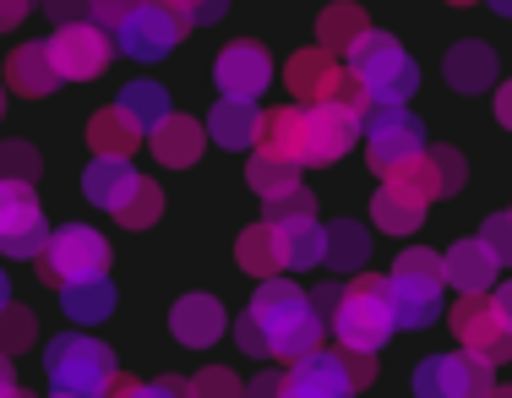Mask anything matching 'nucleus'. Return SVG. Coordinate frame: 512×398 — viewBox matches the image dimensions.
Listing matches in <instances>:
<instances>
[{
  "label": "nucleus",
  "mask_w": 512,
  "mask_h": 398,
  "mask_svg": "<svg viewBox=\"0 0 512 398\" xmlns=\"http://www.w3.org/2000/svg\"><path fill=\"white\" fill-rule=\"evenodd\" d=\"M246 317L256 322V328H262L267 355H273V360H289V366H300L306 355H316V349H322L327 317L311 306L306 289L289 284V279H267V284L251 295Z\"/></svg>",
  "instance_id": "obj_1"
},
{
  "label": "nucleus",
  "mask_w": 512,
  "mask_h": 398,
  "mask_svg": "<svg viewBox=\"0 0 512 398\" xmlns=\"http://www.w3.org/2000/svg\"><path fill=\"white\" fill-rule=\"evenodd\" d=\"M327 322H333V333H338V349H365V355H376V349L398 333L393 284H387L382 273H355L349 289H344V300H338V311Z\"/></svg>",
  "instance_id": "obj_2"
},
{
  "label": "nucleus",
  "mask_w": 512,
  "mask_h": 398,
  "mask_svg": "<svg viewBox=\"0 0 512 398\" xmlns=\"http://www.w3.org/2000/svg\"><path fill=\"white\" fill-rule=\"evenodd\" d=\"M44 371H50V388L66 398H109L120 382L115 355L99 339H82V333H60L44 349Z\"/></svg>",
  "instance_id": "obj_3"
},
{
  "label": "nucleus",
  "mask_w": 512,
  "mask_h": 398,
  "mask_svg": "<svg viewBox=\"0 0 512 398\" xmlns=\"http://www.w3.org/2000/svg\"><path fill=\"white\" fill-rule=\"evenodd\" d=\"M344 60H349V71L365 82L371 104H382V110H404L409 93L420 88V66L404 55V44H398L393 33H376L371 28Z\"/></svg>",
  "instance_id": "obj_4"
},
{
  "label": "nucleus",
  "mask_w": 512,
  "mask_h": 398,
  "mask_svg": "<svg viewBox=\"0 0 512 398\" xmlns=\"http://www.w3.org/2000/svg\"><path fill=\"white\" fill-rule=\"evenodd\" d=\"M387 284H393V322L398 328H431L436 311H442V284H447L442 257L425 246H409L393 262V279Z\"/></svg>",
  "instance_id": "obj_5"
},
{
  "label": "nucleus",
  "mask_w": 512,
  "mask_h": 398,
  "mask_svg": "<svg viewBox=\"0 0 512 398\" xmlns=\"http://www.w3.org/2000/svg\"><path fill=\"white\" fill-rule=\"evenodd\" d=\"M39 279L66 289V284H88V279H109V240L88 224H60L50 229V246L39 257Z\"/></svg>",
  "instance_id": "obj_6"
},
{
  "label": "nucleus",
  "mask_w": 512,
  "mask_h": 398,
  "mask_svg": "<svg viewBox=\"0 0 512 398\" xmlns=\"http://www.w3.org/2000/svg\"><path fill=\"white\" fill-rule=\"evenodd\" d=\"M360 137H365V159H371L376 175H404L414 159L425 153V126L409 110H382L376 104L371 115L360 120Z\"/></svg>",
  "instance_id": "obj_7"
},
{
  "label": "nucleus",
  "mask_w": 512,
  "mask_h": 398,
  "mask_svg": "<svg viewBox=\"0 0 512 398\" xmlns=\"http://www.w3.org/2000/svg\"><path fill=\"white\" fill-rule=\"evenodd\" d=\"M44 246H50V224H44V213H39L33 186L0 180V251L17 257V262H39Z\"/></svg>",
  "instance_id": "obj_8"
},
{
  "label": "nucleus",
  "mask_w": 512,
  "mask_h": 398,
  "mask_svg": "<svg viewBox=\"0 0 512 398\" xmlns=\"http://www.w3.org/2000/svg\"><path fill=\"white\" fill-rule=\"evenodd\" d=\"M453 333H458V344L469 349L474 360H485V366L512 360V328L496 317L491 295H463L453 306Z\"/></svg>",
  "instance_id": "obj_9"
},
{
  "label": "nucleus",
  "mask_w": 512,
  "mask_h": 398,
  "mask_svg": "<svg viewBox=\"0 0 512 398\" xmlns=\"http://www.w3.org/2000/svg\"><path fill=\"white\" fill-rule=\"evenodd\" d=\"M109 55H115V44H109V33L93 28V22L55 28V39H50V60H55L60 82H88V77H99V71L109 66Z\"/></svg>",
  "instance_id": "obj_10"
},
{
  "label": "nucleus",
  "mask_w": 512,
  "mask_h": 398,
  "mask_svg": "<svg viewBox=\"0 0 512 398\" xmlns=\"http://www.w3.org/2000/svg\"><path fill=\"white\" fill-rule=\"evenodd\" d=\"M191 33V22L186 17H175V11L164 6V0H142L137 6V17L120 28V50L126 55H137V60H158V55H169L180 39Z\"/></svg>",
  "instance_id": "obj_11"
},
{
  "label": "nucleus",
  "mask_w": 512,
  "mask_h": 398,
  "mask_svg": "<svg viewBox=\"0 0 512 398\" xmlns=\"http://www.w3.org/2000/svg\"><path fill=\"white\" fill-rule=\"evenodd\" d=\"M213 77H218V93H224V99H246V104H256V93L273 82V60H267L262 44L235 39L224 55H218Z\"/></svg>",
  "instance_id": "obj_12"
},
{
  "label": "nucleus",
  "mask_w": 512,
  "mask_h": 398,
  "mask_svg": "<svg viewBox=\"0 0 512 398\" xmlns=\"http://www.w3.org/2000/svg\"><path fill=\"white\" fill-rule=\"evenodd\" d=\"M360 137V115L338 110V104H316L306 110V153L300 164H338Z\"/></svg>",
  "instance_id": "obj_13"
},
{
  "label": "nucleus",
  "mask_w": 512,
  "mask_h": 398,
  "mask_svg": "<svg viewBox=\"0 0 512 398\" xmlns=\"http://www.w3.org/2000/svg\"><path fill=\"white\" fill-rule=\"evenodd\" d=\"M338 77H344V66H338V55H327L322 44H316V50H295V60L284 66V82H289L300 110H316V104L333 99Z\"/></svg>",
  "instance_id": "obj_14"
},
{
  "label": "nucleus",
  "mask_w": 512,
  "mask_h": 398,
  "mask_svg": "<svg viewBox=\"0 0 512 398\" xmlns=\"http://www.w3.org/2000/svg\"><path fill=\"white\" fill-rule=\"evenodd\" d=\"M393 180H409V186L431 202V197H453L463 180H469V170H463V153L458 148H425L420 159H414L404 175H393Z\"/></svg>",
  "instance_id": "obj_15"
},
{
  "label": "nucleus",
  "mask_w": 512,
  "mask_h": 398,
  "mask_svg": "<svg viewBox=\"0 0 512 398\" xmlns=\"http://www.w3.org/2000/svg\"><path fill=\"white\" fill-rule=\"evenodd\" d=\"M148 148H153L158 164H169V170H191L207 148V126L191 115H169L158 131H148Z\"/></svg>",
  "instance_id": "obj_16"
},
{
  "label": "nucleus",
  "mask_w": 512,
  "mask_h": 398,
  "mask_svg": "<svg viewBox=\"0 0 512 398\" xmlns=\"http://www.w3.org/2000/svg\"><path fill=\"white\" fill-rule=\"evenodd\" d=\"M442 273L447 284L463 289V295H491L496 289V257L480 246V240H458V246L442 251Z\"/></svg>",
  "instance_id": "obj_17"
},
{
  "label": "nucleus",
  "mask_w": 512,
  "mask_h": 398,
  "mask_svg": "<svg viewBox=\"0 0 512 398\" xmlns=\"http://www.w3.org/2000/svg\"><path fill=\"white\" fill-rule=\"evenodd\" d=\"M169 333H175L186 349H207L224 333V306H218L213 295H186L175 300V311H169Z\"/></svg>",
  "instance_id": "obj_18"
},
{
  "label": "nucleus",
  "mask_w": 512,
  "mask_h": 398,
  "mask_svg": "<svg viewBox=\"0 0 512 398\" xmlns=\"http://www.w3.org/2000/svg\"><path fill=\"white\" fill-rule=\"evenodd\" d=\"M6 82H11V93H22V99H50V93L60 88V71L50 60V44H22V50H11Z\"/></svg>",
  "instance_id": "obj_19"
},
{
  "label": "nucleus",
  "mask_w": 512,
  "mask_h": 398,
  "mask_svg": "<svg viewBox=\"0 0 512 398\" xmlns=\"http://www.w3.org/2000/svg\"><path fill=\"white\" fill-rule=\"evenodd\" d=\"M235 262L251 273V279H278L284 273V235H278V224H251V229H240V240H235Z\"/></svg>",
  "instance_id": "obj_20"
},
{
  "label": "nucleus",
  "mask_w": 512,
  "mask_h": 398,
  "mask_svg": "<svg viewBox=\"0 0 512 398\" xmlns=\"http://www.w3.org/2000/svg\"><path fill=\"white\" fill-rule=\"evenodd\" d=\"M262 120L267 110H256L246 99H218L207 115V131H213L218 148H251V142H262Z\"/></svg>",
  "instance_id": "obj_21"
},
{
  "label": "nucleus",
  "mask_w": 512,
  "mask_h": 398,
  "mask_svg": "<svg viewBox=\"0 0 512 398\" xmlns=\"http://www.w3.org/2000/svg\"><path fill=\"white\" fill-rule=\"evenodd\" d=\"M137 170H131V159H93L88 164V175H82V191H88V202L93 208H104V213H120V202L137 191Z\"/></svg>",
  "instance_id": "obj_22"
},
{
  "label": "nucleus",
  "mask_w": 512,
  "mask_h": 398,
  "mask_svg": "<svg viewBox=\"0 0 512 398\" xmlns=\"http://www.w3.org/2000/svg\"><path fill=\"white\" fill-rule=\"evenodd\" d=\"M420 219H425V197L409 186V180H387V186L371 197V224H382L387 235H409Z\"/></svg>",
  "instance_id": "obj_23"
},
{
  "label": "nucleus",
  "mask_w": 512,
  "mask_h": 398,
  "mask_svg": "<svg viewBox=\"0 0 512 398\" xmlns=\"http://www.w3.org/2000/svg\"><path fill=\"white\" fill-rule=\"evenodd\" d=\"M447 82H453V93H485L496 82V50L480 39H463L447 50Z\"/></svg>",
  "instance_id": "obj_24"
},
{
  "label": "nucleus",
  "mask_w": 512,
  "mask_h": 398,
  "mask_svg": "<svg viewBox=\"0 0 512 398\" xmlns=\"http://www.w3.org/2000/svg\"><path fill=\"white\" fill-rule=\"evenodd\" d=\"M414 398H469V355H431L414 366Z\"/></svg>",
  "instance_id": "obj_25"
},
{
  "label": "nucleus",
  "mask_w": 512,
  "mask_h": 398,
  "mask_svg": "<svg viewBox=\"0 0 512 398\" xmlns=\"http://www.w3.org/2000/svg\"><path fill=\"white\" fill-rule=\"evenodd\" d=\"M88 142H93V153H99V159H131V153H137V142H142V126L120 110V104H109V110H99V115L88 120Z\"/></svg>",
  "instance_id": "obj_26"
},
{
  "label": "nucleus",
  "mask_w": 512,
  "mask_h": 398,
  "mask_svg": "<svg viewBox=\"0 0 512 398\" xmlns=\"http://www.w3.org/2000/svg\"><path fill=\"white\" fill-rule=\"evenodd\" d=\"M365 33H371V22H365V11L355 0H333V6H322V17H316V44H322L327 55H338V50L349 55Z\"/></svg>",
  "instance_id": "obj_27"
},
{
  "label": "nucleus",
  "mask_w": 512,
  "mask_h": 398,
  "mask_svg": "<svg viewBox=\"0 0 512 398\" xmlns=\"http://www.w3.org/2000/svg\"><path fill=\"white\" fill-rule=\"evenodd\" d=\"M365 257H371V235L355 219L322 224V268L338 273H365Z\"/></svg>",
  "instance_id": "obj_28"
},
{
  "label": "nucleus",
  "mask_w": 512,
  "mask_h": 398,
  "mask_svg": "<svg viewBox=\"0 0 512 398\" xmlns=\"http://www.w3.org/2000/svg\"><path fill=\"white\" fill-rule=\"evenodd\" d=\"M256 148L284 153V159L300 164V153H306V110H300V104L267 110V120H262V142H256ZM300 170H306V164H300Z\"/></svg>",
  "instance_id": "obj_29"
},
{
  "label": "nucleus",
  "mask_w": 512,
  "mask_h": 398,
  "mask_svg": "<svg viewBox=\"0 0 512 398\" xmlns=\"http://www.w3.org/2000/svg\"><path fill=\"white\" fill-rule=\"evenodd\" d=\"M246 180H251V191H256L262 202H267V197H284V191H300V164L284 159V153L256 148L251 164H246Z\"/></svg>",
  "instance_id": "obj_30"
},
{
  "label": "nucleus",
  "mask_w": 512,
  "mask_h": 398,
  "mask_svg": "<svg viewBox=\"0 0 512 398\" xmlns=\"http://www.w3.org/2000/svg\"><path fill=\"white\" fill-rule=\"evenodd\" d=\"M60 311L71 322H104L115 311V284L109 279H88V284H66L60 289Z\"/></svg>",
  "instance_id": "obj_31"
},
{
  "label": "nucleus",
  "mask_w": 512,
  "mask_h": 398,
  "mask_svg": "<svg viewBox=\"0 0 512 398\" xmlns=\"http://www.w3.org/2000/svg\"><path fill=\"white\" fill-rule=\"evenodd\" d=\"M115 104L142 126V137H148V131H158L169 115H175V110H169V93L158 88V82H131V88H120V99H115Z\"/></svg>",
  "instance_id": "obj_32"
},
{
  "label": "nucleus",
  "mask_w": 512,
  "mask_h": 398,
  "mask_svg": "<svg viewBox=\"0 0 512 398\" xmlns=\"http://www.w3.org/2000/svg\"><path fill=\"white\" fill-rule=\"evenodd\" d=\"M295 371H300V377H306L322 398H355V388H349V377H344V366H338V349H333V355H327V349H316V355H306Z\"/></svg>",
  "instance_id": "obj_33"
},
{
  "label": "nucleus",
  "mask_w": 512,
  "mask_h": 398,
  "mask_svg": "<svg viewBox=\"0 0 512 398\" xmlns=\"http://www.w3.org/2000/svg\"><path fill=\"white\" fill-rule=\"evenodd\" d=\"M158 208H164V191H158V180L142 175V180H137V191H131V197L120 202L115 219L126 224V229H148V224H158Z\"/></svg>",
  "instance_id": "obj_34"
},
{
  "label": "nucleus",
  "mask_w": 512,
  "mask_h": 398,
  "mask_svg": "<svg viewBox=\"0 0 512 398\" xmlns=\"http://www.w3.org/2000/svg\"><path fill=\"white\" fill-rule=\"evenodd\" d=\"M284 235V268H322V224H295Z\"/></svg>",
  "instance_id": "obj_35"
},
{
  "label": "nucleus",
  "mask_w": 512,
  "mask_h": 398,
  "mask_svg": "<svg viewBox=\"0 0 512 398\" xmlns=\"http://www.w3.org/2000/svg\"><path fill=\"white\" fill-rule=\"evenodd\" d=\"M267 224H278V229H295V224H316V197L306 186L300 191H284V197H267V213H262Z\"/></svg>",
  "instance_id": "obj_36"
},
{
  "label": "nucleus",
  "mask_w": 512,
  "mask_h": 398,
  "mask_svg": "<svg viewBox=\"0 0 512 398\" xmlns=\"http://www.w3.org/2000/svg\"><path fill=\"white\" fill-rule=\"evenodd\" d=\"M0 180L33 186L39 180V148H28V142H0Z\"/></svg>",
  "instance_id": "obj_37"
},
{
  "label": "nucleus",
  "mask_w": 512,
  "mask_h": 398,
  "mask_svg": "<svg viewBox=\"0 0 512 398\" xmlns=\"http://www.w3.org/2000/svg\"><path fill=\"white\" fill-rule=\"evenodd\" d=\"M33 339H39V328H33V311H22V306H6V311H0V355H22Z\"/></svg>",
  "instance_id": "obj_38"
},
{
  "label": "nucleus",
  "mask_w": 512,
  "mask_h": 398,
  "mask_svg": "<svg viewBox=\"0 0 512 398\" xmlns=\"http://www.w3.org/2000/svg\"><path fill=\"white\" fill-rule=\"evenodd\" d=\"M109 398H191V382H186V377H158V382H131V377H120Z\"/></svg>",
  "instance_id": "obj_39"
},
{
  "label": "nucleus",
  "mask_w": 512,
  "mask_h": 398,
  "mask_svg": "<svg viewBox=\"0 0 512 398\" xmlns=\"http://www.w3.org/2000/svg\"><path fill=\"white\" fill-rule=\"evenodd\" d=\"M480 246L496 257V268H512V213H491L480 224Z\"/></svg>",
  "instance_id": "obj_40"
},
{
  "label": "nucleus",
  "mask_w": 512,
  "mask_h": 398,
  "mask_svg": "<svg viewBox=\"0 0 512 398\" xmlns=\"http://www.w3.org/2000/svg\"><path fill=\"white\" fill-rule=\"evenodd\" d=\"M191 398H246V388H240L235 371L207 366V371H197V377H191Z\"/></svg>",
  "instance_id": "obj_41"
},
{
  "label": "nucleus",
  "mask_w": 512,
  "mask_h": 398,
  "mask_svg": "<svg viewBox=\"0 0 512 398\" xmlns=\"http://www.w3.org/2000/svg\"><path fill=\"white\" fill-rule=\"evenodd\" d=\"M137 6L142 0H88V22L104 28V33H120L131 17H137Z\"/></svg>",
  "instance_id": "obj_42"
},
{
  "label": "nucleus",
  "mask_w": 512,
  "mask_h": 398,
  "mask_svg": "<svg viewBox=\"0 0 512 398\" xmlns=\"http://www.w3.org/2000/svg\"><path fill=\"white\" fill-rule=\"evenodd\" d=\"M327 104H338V110H349V115H360V120L376 110L371 93H365V82H360L349 66H344V77H338V88H333V99H327Z\"/></svg>",
  "instance_id": "obj_43"
},
{
  "label": "nucleus",
  "mask_w": 512,
  "mask_h": 398,
  "mask_svg": "<svg viewBox=\"0 0 512 398\" xmlns=\"http://www.w3.org/2000/svg\"><path fill=\"white\" fill-rule=\"evenodd\" d=\"M169 11H175V17H186L191 28H202V22H218L229 11V0H164Z\"/></svg>",
  "instance_id": "obj_44"
},
{
  "label": "nucleus",
  "mask_w": 512,
  "mask_h": 398,
  "mask_svg": "<svg viewBox=\"0 0 512 398\" xmlns=\"http://www.w3.org/2000/svg\"><path fill=\"white\" fill-rule=\"evenodd\" d=\"M338 366H344V377H349V388H371L376 382V360L365 355V349H338Z\"/></svg>",
  "instance_id": "obj_45"
},
{
  "label": "nucleus",
  "mask_w": 512,
  "mask_h": 398,
  "mask_svg": "<svg viewBox=\"0 0 512 398\" xmlns=\"http://www.w3.org/2000/svg\"><path fill=\"white\" fill-rule=\"evenodd\" d=\"M44 11H50L55 28H71V22H88V0H39Z\"/></svg>",
  "instance_id": "obj_46"
},
{
  "label": "nucleus",
  "mask_w": 512,
  "mask_h": 398,
  "mask_svg": "<svg viewBox=\"0 0 512 398\" xmlns=\"http://www.w3.org/2000/svg\"><path fill=\"white\" fill-rule=\"evenodd\" d=\"M491 393H496V366L469 355V398H491Z\"/></svg>",
  "instance_id": "obj_47"
},
{
  "label": "nucleus",
  "mask_w": 512,
  "mask_h": 398,
  "mask_svg": "<svg viewBox=\"0 0 512 398\" xmlns=\"http://www.w3.org/2000/svg\"><path fill=\"white\" fill-rule=\"evenodd\" d=\"M235 344H240V355H267V339H262V328H256L251 317L235 322Z\"/></svg>",
  "instance_id": "obj_48"
},
{
  "label": "nucleus",
  "mask_w": 512,
  "mask_h": 398,
  "mask_svg": "<svg viewBox=\"0 0 512 398\" xmlns=\"http://www.w3.org/2000/svg\"><path fill=\"white\" fill-rule=\"evenodd\" d=\"M278 388H284V371H262L246 388V398H278Z\"/></svg>",
  "instance_id": "obj_49"
},
{
  "label": "nucleus",
  "mask_w": 512,
  "mask_h": 398,
  "mask_svg": "<svg viewBox=\"0 0 512 398\" xmlns=\"http://www.w3.org/2000/svg\"><path fill=\"white\" fill-rule=\"evenodd\" d=\"M278 398H322V393H316L300 371H284V388H278Z\"/></svg>",
  "instance_id": "obj_50"
},
{
  "label": "nucleus",
  "mask_w": 512,
  "mask_h": 398,
  "mask_svg": "<svg viewBox=\"0 0 512 398\" xmlns=\"http://www.w3.org/2000/svg\"><path fill=\"white\" fill-rule=\"evenodd\" d=\"M28 11H33V0H0V33L17 28V22L28 17Z\"/></svg>",
  "instance_id": "obj_51"
},
{
  "label": "nucleus",
  "mask_w": 512,
  "mask_h": 398,
  "mask_svg": "<svg viewBox=\"0 0 512 398\" xmlns=\"http://www.w3.org/2000/svg\"><path fill=\"white\" fill-rule=\"evenodd\" d=\"M338 300H344V284H327V289H316V295H311V306L322 311V317H333Z\"/></svg>",
  "instance_id": "obj_52"
},
{
  "label": "nucleus",
  "mask_w": 512,
  "mask_h": 398,
  "mask_svg": "<svg viewBox=\"0 0 512 398\" xmlns=\"http://www.w3.org/2000/svg\"><path fill=\"white\" fill-rule=\"evenodd\" d=\"M491 306H496V317L512 328V284H496V289H491Z\"/></svg>",
  "instance_id": "obj_53"
},
{
  "label": "nucleus",
  "mask_w": 512,
  "mask_h": 398,
  "mask_svg": "<svg viewBox=\"0 0 512 398\" xmlns=\"http://www.w3.org/2000/svg\"><path fill=\"white\" fill-rule=\"evenodd\" d=\"M496 120L512 131V82H502V93H496Z\"/></svg>",
  "instance_id": "obj_54"
},
{
  "label": "nucleus",
  "mask_w": 512,
  "mask_h": 398,
  "mask_svg": "<svg viewBox=\"0 0 512 398\" xmlns=\"http://www.w3.org/2000/svg\"><path fill=\"white\" fill-rule=\"evenodd\" d=\"M0 388H17V377H11V355H0Z\"/></svg>",
  "instance_id": "obj_55"
},
{
  "label": "nucleus",
  "mask_w": 512,
  "mask_h": 398,
  "mask_svg": "<svg viewBox=\"0 0 512 398\" xmlns=\"http://www.w3.org/2000/svg\"><path fill=\"white\" fill-rule=\"evenodd\" d=\"M6 306H11V279L0 273V311H6Z\"/></svg>",
  "instance_id": "obj_56"
},
{
  "label": "nucleus",
  "mask_w": 512,
  "mask_h": 398,
  "mask_svg": "<svg viewBox=\"0 0 512 398\" xmlns=\"http://www.w3.org/2000/svg\"><path fill=\"white\" fill-rule=\"evenodd\" d=\"M491 11H502V17H512V0H491Z\"/></svg>",
  "instance_id": "obj_57"
},
{
  "label": "nucleus",
  "mask_w": 512,
  "mask_h": 398,
  "mask_svg": "<svg viewBox=\"0 0 512 398\" xmlns=\"http://www.w3.org/2000/svg\"><path fill=\"white\" fill-rule=\"evenodd\" d=\"M0 398H33V393H22V388H0Z\"/></svg>",
  "instance_id": "obj_58"
},
{
  "label": "nucleus",
  "mask_w": 512,
  "mask_h": 398,
  "mask_svg": "<svg viewBox=\"0 0 512 398\" xmlns=\"http://www.w3.org/2000/svg\"><path fill=\"white\" fill-rule=\"evenodd\" d=\"M491 398H512V388H496V393H491Z\"/></svg>",
  "instance_id": "obj_59"
},
{
  "label": "nucleus",
  "mask_w": 512,
  "mask_h": 398,
  "mask_svg": "<svg viewBox=\"0 0 512 398\" xmlns=\"http://www.w3.org/2000/svg\"><path fill=\"white\" fill-rule=\"evenodd\" d=\"M0 115H6V88H0Z\"/></svg>",
  "instance_id": "obj_60"
},
{
  "label": "nucleus",
  "mask_w": 512,
  "mask_h": 398,
  "mask_svg": "<svg viewBox=\"0 0 512 398\" xmlns=\"http://www.w3.org/2000/svg\"><path fill=\"white\" fill-rule=\"evenodd\" d=\"M447 6H474V0H447Z\"/></svg>",
  "instance_id": "obj_61"
},
{
  "label": "nucleus",
  "mask_w": 512,
  "mask_h": 398,
  "mask_svg": "<svg viewBox=\"0 0 512 398\" xmlns=\"http://www.w3.org/2000/svg\"><path fill=\"white\" fill-rule=\"evenodd\" d=\"M50 398H66V393H50Z\"/></svg>",
  "instance_id": "obj_62"
}]
</instances>
